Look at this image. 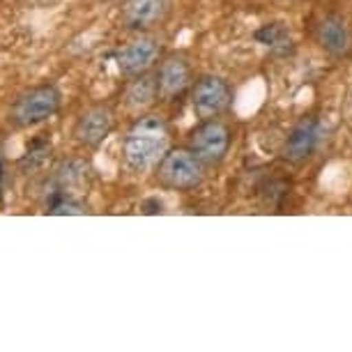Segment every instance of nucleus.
Here are the masks:
<instances>
[{"label": "nucleus", "instance_id": "f257e3e1", "mask_svg": "<svg viewBox=\"0 0 352 352\" xmlns=\"http://www.w3.org/2000/svg\"><path fill=\"white\" fill-rule=\"evenodd\" d=\"M168 145H170V129L164 118L159 116L138 118L131 124V129L127 131L122 143L124 166L134 173H145L166 157Z\"/></svg>", "mask_w": 352, "mask_h": 352}, {"label": "nucleus", "instance_id": "f03ea898", "mask_svg": "<svg viewBox=\"0 0 352 352\" xmlns=\"http://www.w3.org/2000/svg\"><path fill=\"white\" fill-rule=\"evenodd\" d=\"M203 162L191 150H168L157 164V177L166 189L187 191L203 182Z\"/></svg>", "mask_w": 352, "mask_h": 352}, {"label": "nucleus", "instance_id": "7ed1b4c3", "mask_svg": "<svg viewBox=\"0 0 352 352\" xmlns=\"http://www.w3.org/2000/svg\"><path fill=\"white\" fill-rule=\"evenodd\" d=\"M60 109V92L53 85H39V88L25 92L12 106V120L16 127H32L53 118Z\"/></svg>", "mask_w": 352, "mask_h": 352}, {"label": "nucleus", "instance_id": "20e7f679", "mask_svg": "<svg viewBox=\"0 0 352 352\" xmlns=\"http://www.w3.org/2000/svg\"><path fill=\"white\" fill-rule=\"evenodd\" d=\"M232 102L230 85L221 76H201L191 88V106L201 120H214Z\"/></svg>", "mask_w": 352, "mask_h": 352}, {"label": "nucleus", "instance_id": "39448f33", "mask_svg": "<svg viewBox=\"0 0 352 352\" xmlns=\"http://www.w3.org/2000/svg\"><path fill=\"white\" fill-rule=\"evenodd\" d=\"M230 148V131L219 120H203L189 136V150L203 164H221Z\"/></svg>", "mask_w": 352, "mask_h": 352}, {"label": "nucleus", "instance_id": "423d86ee", "mask_svg": "<svg viewBox=\"0 0 352 352\" xmlns=\"http://www.w3.org/2000/svg\"><path fill=\"white\" fill-rule=\"evenodd\" d=\"M159 58V42L155 37H138L134 42L124 44L118 51L116 60L124 76H141L145 74Z\"/></svg>", "mask_w": 352, "mask_h": 352}, {"label": "nucleus", "instance_id": "0eeeda50", "mask_svg": "<svg viewBox=\"0 0 352 352\" xmlns=\"http://www.w3.org/2000/svg\"><path fill=\"white\" fill-rule=\"evenodd\" d=\"M170 12V0H127L122 8V23L131 30H148L162 23Z\"/></svg>", "mask_w": 352, "mask_h": 352}, {"label": "nucleus", "instance_id": "6e6552de", "mask_svg": "<svg viewBox=\"0 0 352 352\" xmlns=\"http://www.w3.org/2000/svg\"><path fill=\"white\" fill-rule=\"evenodd\" d=\"M113 122L116 120H113V111L109 106H92L90 111H85L83 116L78 118V122L74 127L76 141L88 145V148H97V145L111 134Z\"/></svg>", "mask_w": 352, "mask_h": 352}, {"label": "nucleus", "instance_id": "1a4fd4ad", "mask_svg": "<svg viewBox=\"0 0 352 352\" xmlns=\"http://www.w3.org/2000/svg\"><path fill=\"white\" fill-rule=\"evenodd\" d=\"M318 141H320V122L316 118H302L292 127L290 136L285 138L283 157L288 162H304V159L314 155Z\"/></svg>", "mask_w": 352, "mask_h": 352}, {"label": "nucleus", "instance_id": "9d476101", "mask_svg": "<svg viewBox=\"0 0 352 352\" xmlns=\"http://www.w3.org/2000/svg\"><path fill=\"white\" fill-rule=\"evenodd\" d=\"M191 83V67L187 58L182 56H168L159 67L157 74V90L159 97L164 99H175L180 97Z\"/></svg>", "mask_w": 352, "mask_h": 352}, {"label": "nucleus", "instance_id": "9b49d317", "mask_svg": "<svg viewBox=\"0 0 352 352\" xmlns=\"http://www.w3.org/2000/svg\"><path fill=\"white\" fill-rule=\"evenodd\" d=\"M316 39L331 56H348L352 51V32L338 14H327L316 25Z\"/></svg>", "mask_w": 352, "mask_h": 352}, {"label": "nucleus", "instance_id": "f8f14e48", "mask_svg": "<svg viewBox=\"0 0 352 352\" xmlns=\"http://www.w3.org/2000/svg\"><path fill=\"white\" fill-rule=\"evenodd\" d=\"M155 97H159V90H157V78H150L141 74V78H136L131 83V88L127 90V104L129 109H143L155 102Z\"/></svg>", "mask_w": 352, "mask_h": 352}, {"label": "nucleus", "instance_id": "ddd939ff", "mask_svg": "<svg viewBox=\"0 0 352 352\" xmlns=\"http://www.w3.org/2000/svg\"><path fill=\"white\" fill-rule=\"evenodd\" d=\"M256 39L265 46H272V49H278V46H283L285 49V46L290 44V35L285 32L283 25H278V23L263 25V28L256 32Z\"/></svg>", "mask_w": 352, "mask_h": 352}, {"label": "nucleus", "instance_id": "4468645a", "mask_svg": "<svg viewBox=\"0 0 352 352\" xmlns=\"http://www.w3.org/2000/svg\"><path fill=\"white\" fill-rule=\"evenodd\" d=\"M46 212H49V214H83L85 208H83V203L74 201V198H56Z\"/></svg>", "mask_w": 352, "mask_h": 352}]
</instances>
